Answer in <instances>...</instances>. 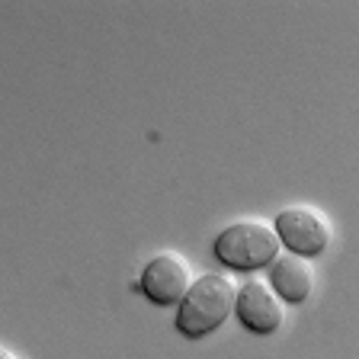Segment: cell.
Masks as SVG:
<instances>
[{
  "mask_svg": "<svg viewBox=\"0 0 359 359\" xmlns=\"http://www.w3.org/2000/svg\"><path fill=\"white\" fill-rule=\"evenodd\" d=\"M234 285L224 276H202L189 285V292L180 302L177 311V330L189 340H199V337H209L212 330H218L228 314L234 311Z\"/></svg>",
  "mask_w": 359,
  "mask_h": 359,
  "instance_id": "1",
  "label": "cell"
},
{
  "mask_svg": "<svg viewBox=\"0 0 359 359\" xmlns=\"http://www.w3.org/2000/svg\"><path fill=\"white\" fill-rule=\"evenodd\" d=\"M215 260L231 269H260L276 260L279 234L276 228H266L263 222H234L215 238Z\"/></svg>",
  "mask_w": 359,
  "mask_h": 359,
  "instance_id": "2",
  "label": "cell"
},
{
  "mask_svg": "<svg viewBox=\"0 0 359 359\" xmlns=\"http://www.w3.org/2000/svg\"><path fill=\"white\" fill-rule=\"evenodd\" d=\"M189 285H193L189 266L177 254H157L154 260H148V266L142 269V279H138V289L144 292V299H151L161 308L183 302Z\"/></svg>",
  "mask_w": 359,
  "mask_h": 359,
  "instance_id": "3",
  "label": "cell"
},
{
  "mask_svg": "<svg viewBox=\"0 0 359 359\" xmlns=\"http://www.w3.org/2000/svg\"><path fill=\"white\" fill-rule=\"evenodd\" d=\"M276 234L279 244H285L295 257H318L327 247L330 231L324 218L311 209H285L276 218Z\"/></svg>",
  "mask_w": 359,
  "mask_h": 359,
  "instance_id": "4",
  "label": "cell"
},
{
  "mask_svg": "<svg viewBox=\"0 0 359 359\" xmlns=\"http://www.w3.org/2000/svg\"><path fill=\"white\" fill-rule=\"evenodd\" d=\"M234 314L238 321L244 324L250 334H273L283 324V308H279L273 289L263 283H244L238 292V302H234Z\"/></svg>",
  "mask_w": 359,
  "mask_h": 359,
  "instance_id": "5",
  "label": "cell"
},
{
  "mask_svg": "<svg viewBox=\"0 0 359 359\" xmlns=\"http://www.w3.org/2000/svg\"><path fill=\"white\" fill-rule=\"evenodd\" d=\"M269 285H273V292L283 302L299 305V302L308 299V292H311V269L299 257H283V260H276L273 269H269Z\"/></svg>",
  "mask_w": 359,
  "mask_h": 359,
  "instance_id": "6",
  "label": "cell"
}]
</instances>
